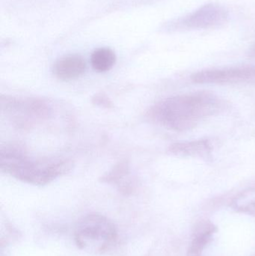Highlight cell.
I'll use <instances>...</instances> for the list:
<instances>
[{
    "mask_svg": "<svg viewBox=\"0 0 255 256\" xmlns=\"http://www.w3.org/2000/svg\"><path fill=\"white\" fill-rule=\"evenodd\" d=\"M1 111L18 128L32 127L37 122L50 116L52 108L47 100L35 98L10 97L1 96Z\"/></svg>",
    "mask_w": 255,
    "mask_h": 256,
    "instance_id": "4",
    "label": "cell"
},
{
    "mask_svg": "<svg viewBox=\"0 0 255 256\" xmlns=\"http://www.w3.org/2000/svg\"><path fill=\"white\" fill-rule=\"evenodd\" d=\"M229 18V10L224 6L208 3L180 20L177 25L187 30H210L224 25Z\"/></svg>",
    "mask_w": 255,
    "mask_h": 256,
    "instance_id": "5",
    "label": "cell"
},
{
    "mask_svg": "<svg viewBox=\"0 0 255 256\" xmlns=\"http://www.w3.org/2000/svg\"><path fill=\"white\" fill-rule=\"evenodd\" d=\"M253 52L255 54V46H254V49H253Z\"/></svg>",
    "mask_w": 255,
    "mask_h": 256,
    "instance_id": "14",
    "label": "cell"
},
{
    "mask_svg": "<svg viewBox=\"0 0 255 256\" xmlns=\"http://www.w3.org/2000/svg\"><path fill=\"white\" fill-rule=\"evenodd\" d=\"M86 69L85 60L79 55H68L59 58L54 64L52 72L55 78L63 81L80 78Z\"/></svg>",
    "mask_w": 255,
    "mask_h": 256,
    "instance_id": "7",
    "label": "cell"
},
{
    "mask_svg": "<svg viewBox=\"0 0 255 256\" xmlns=\"http://www.w3.org/2000/svg\"><path fill=\"white\" fill-rule=\"evenodd\" d=\"M192 80L199 84H237L255 82V67L207 69L193 74Z\"/></svg>",
    "mask_w": 255,
    "mask_h": 256,
    "instance_id": "6",
    "label": "cell"
},
{
    "mask_svg": "<svg viewBox=\"0 0 255 256\" xmlns=\"http://www.w3.org/2000/svg\"><path fill=\"white\" fill-rule=\"evenodd\" d=\"M94 100H95V104H97L103 105V106H105L107 108H110L111 105H112L110 100L107 98L104 97V96H101V94L96 96Z\"/></svg>",
    "mask_w": 255,
    "mask_h": 256,
    "instance_id": "13",
    "label": "cell"
},
{
    "mask_svg": "<svg viewBox=\"0 0 255 256\" xmlns=\"http://www.w3.org/2000/svg\"><path fill=\"white\" fill-rule=\"evenodd\" d=\"M234 207L244 212H255V188L243 192L233 202Z\"/></svg>",
    "mask_w": 255,
    "mask_h": 256,
    "instance_id": "10",
    "label": "cell"
},
{
    "mask_svg": "<svg viewBox=\"0 0 255 256\" xmlns=\"http://www.w3.org/2000/svg\"><path fill=\"white\" fill-rule=\"evenodd\" d=\"M129 164L126 161L118 162L106 176L102 178L103 182L106 183L118 184L123 178L128 176Z\"/></svg>",
    "mask_w": 255,
    "mask_h": 256,
    "instance_id": "11",
    "label": "cell"
},
{
    "mask_svg": "<svg viewBox=\"0 0 255 256\" xmlns=\"http://www.w3.org/2000/svg\"><path fill=\"white\" fill-rule=\"evenodd\" d=\"M118 232L113 222L103 215L91 214L79 221L75 228L76 245L93 254H103L113 246Z\"/></svg>",
    "mask_w": 255,
    "mask_h": 256,
    "instance_id": "3",
    "label": "cell"
},
{
    "mask_svg": "<svg viewBox=\"0 0 255 256\" xmlns=\"http://www.w3.org/2000/svg\"><path fill=\"white\" fill-rule=\"evenodd\" d=\"M169 152L176 156L208 159L211 158L212 146L208 140H193L172 144Z\"/></svg>",
    "mask_w": 255,
    "mask_h": 256,
    "instance_id": "8",
    "label": "cell"
},
{
    "mask_svg": "<svg viewBox=\"0 0 255 256\" xmlns=\"http://www.w3.org/2000/svg\"><path fill=\"white\" fill-rule=\"evenodd\" d=\"M214 232V230H204L200 232V234L193 240V252H199L203 249L204 246L211 240V234Z\"/></svg>",
    "mask_w": 255,
    "mask_h": 256,
    "instance_id": "12",
    "label": "cell"
},
{
    "mask_svg": "<svg viewBox=\"0 0 255 256\" xmlns=\"http://www.w3.org/2000/svg\"><path fill=\"white\" fill-rule=\"evenodd\" d=\"M116 62V55L112 50L103 48L96 50L91 54V64L97 72H108Z\"/></svg>",
    "mask_w": 255,
    "mask_h": 256,
    "instance_id": "9",
    "label": "cell"
},
{
    "mask_svg": "<svg viewBox=\"0 0 255 256\" xmlns=\"http://www.w3.org/2000/svg\"><path fill=\"white\" fill-rule=\"evenodd\" d=\"M73 162L65 158H32L22 146L10 144L1 148V172L25 183L43 186L71 171Z\"/></svg>",
    "mask_w": 255,
    "mask_h": 256,
    "instance_id": "2",
    "label": "cell"
},
{
    "mask_svg": "<svg viewBox=\"0 0 255 256\" xmlns=\"http://www.w3.org/2000/svg\"><path fill=\"white\" fill-rule=\"evenodd\" d=\"M223 106L222 100L210 93L181 94L156 104L148 111V116L167 129L185 131L196 127Z\"/></svg>",
    "mask_w": 255,
    "mask_h": 256,
    "instance_id": "1",
    "label": "cell"
}]
</instances>
